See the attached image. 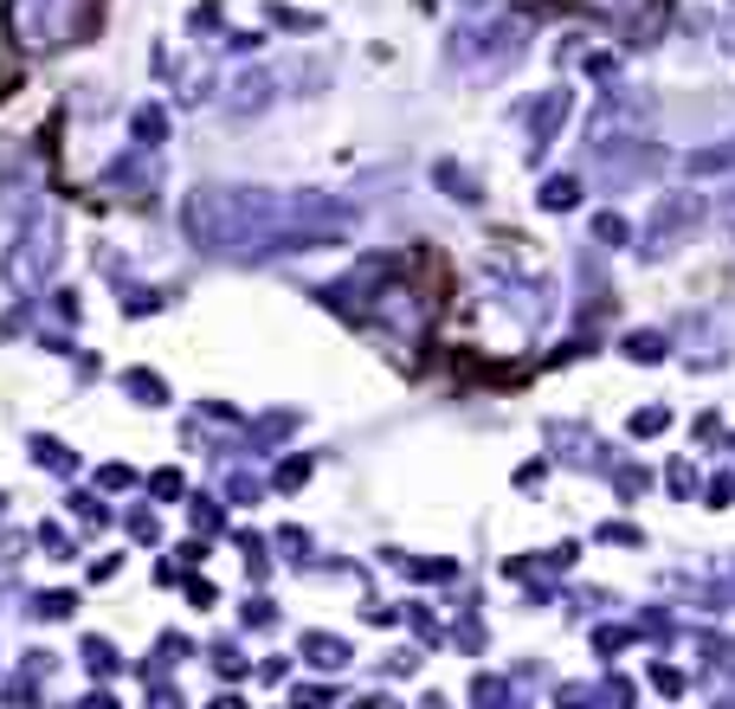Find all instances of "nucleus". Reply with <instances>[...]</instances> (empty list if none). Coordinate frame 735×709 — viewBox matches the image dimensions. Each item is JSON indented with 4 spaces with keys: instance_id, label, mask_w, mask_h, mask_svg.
I'll return each mask as SVG.
<instances>
[{
    "instance_id": "1",
    "label": "nucleus",
    "mask_w": 735,
    "mask_h": 709,
    "mask_svg": "<svg viewBox=\"0 0 735 709\" xmlns=\"http://www.w3.org/2000/svg\"><path fill=\"white\" fill-rule=\"evenodd\" d=\"M522 52H529V26H522L516 13H471V20H458L451 39H445L451 71L471 77V84H497Z\"/></svg>"
},
{
    "instance_id": "2",
    "label": "nucleus",
    "mask_w": 735,
    "mask_h": 709,
    "mask_svg": "<svg viewBox=\"0 0 735 709\" xmlns=\"http://www.w3.org/2000/svg\"><path fill=\"white\" fill-rule=\"evenodd\" d=\"M562 7H575V13H588L600 26H613L619 46H652L664 33V20H671V0H562Z\"/></svg>"
},
{
    "instance_id": "3",
    "label": "nucleus",
    "mask_w": 735,
    "mask_h": 709,
    "mask_svg": "<svg viewBox=\"0 0 735 709\" xmlns=\"http://www.w3.org/2000/svg\"><path fill=\"white\" fill-rule=\"evenodd\" d=\"M697 219H703V194H659V207L646 213V226H639V252L646 259H671L697 232Z\"/></svg>"
},
{
    "instance_id": "4",
    "label": "nucleus",
    "mask_w": 735,
    "mask_h": 709,
    "mask_svg": "<svg viewBox=\"0 0 735 709\" xmlns=\"http://www.w3.org/2000/svg\"><path fill=\"white\" fill-rule=\"evenodd\" d=\"M646 117H652V104L646 97H632V91H606V104L588 117V148H606V142H626L646 130Z\"/></svg>"
},
{
    "instance_id": "5",
    "label": "nucleus",
    "mask_w": 735,
    "mask_h": 709,
    "mask_svg": "<svg viewBox=\"0 0 735 709\" xmlns=\"http://www.w3.org/2000/svg\"><path fill=\"white\" fill-rule=\"evenodd\" d=\"M568 110H575V91H562V84H555V91H542V104L529 110V168L555 148V130L568 123Z\"/></svg>"
},
{
    "instance_id": "6",
    "label": "nucleus",
    "mask_w": 735,
    "mask_h": 709,
    "mask_svg": "<svg viewBox=\"0 0 735 709\" xmlns=\"http://www.w3.org/2000/svg\"><path fill=\"white\" fill-rule=\"evenodd\" d=\"M549 445L562 452V465H588V471H613V452L593 438V432H581V425H568V420H555L549 425Z\"/></svg>"
},
{
    "instance_id": "7",
    "label": "nucleus",
    "mask_w": 735,
    "mask_h": 709,
    "mask_svg": "<svg viewBox=\"0 0 735 709\" xmlns=\"http://www.w3.org/2000/svg\"><path fill=\"white\" fill-rule=\"evenodd\" d=\"M684 175H735V136H723V142H710V148H690L684 155Z\"/></svg>"
},
{
    "instance_id": "8",
    "label": "nucleus",
    "mask_w": 735,
    "mask_h": 709,
    "mask_svg": "<svg viewBox=\"0 0 735 709\" xmlns=\"http://www.w3.org/2000/svg\"><path fill=\"white\" fill-rule=\"evenodd\" d=\"M433 181H439V188L451 194V201H458V207H478V201H484V188H478V181H471L458 161H433Z\"/></svg>"
},
{
    "instance_id": "9",
    "label": "nucleus",
    "mask_w": 735,
    "mask_h": 709,
    "mask_svg": "<svg viewBox=\"0 0 735 709\" xmlns=\"http://www.w3.org/2000/svg\"><path fill=\"white\" fill-rule=\"evenodd\" d=\"M542 207H549V213H575V207H581V181H575V175H549V181H542Z\"/></svg>"
},
{
    "instance_id": "10",
    "label": "nucleus",
    "mask_w": 735,
    "mask_h": 709,
    "mask_svg": "<svg viewBox=\"0 0 735 709\" xmlns=\"http://www.w3.org/2000/svg\"><path fill=\"white\" fill-rule=\"evenodd\" d=\"M303 651H310V664H323V671H336V664H349V645L342 638H303Z\"/></svg>"
},
{
    "instance_id": "11",
    "label": "nucleus",
    "mask_w": 735,
    "mask_h": 709,
    "mask_svg": "<svg viewBox=\"0 0 735 709\" xmlns=\"http://www.w3.org/2000/svg\"><path fill=\"white\" fill-rule=\"evenodd\" d=\"M626 354L652 368V361H664V336H659V329H632V336H626Z\"/></svg>"
},
{
    "instance_id": "12",
    "label": "nucleus",
    "mask_w": 735,
    "mask_h": 709,
    "mask_svg": "<svg viewBox=\"0 0 735 709\" xmlns=\"http://www.w3.org/2000/svg\"><path fill=\"white\" fill-rule=\"evenodd\" d=\"M646 484H652V478H646V465H613V491L626 496V503H632V496H646Z\"/></svg>"
},
{
    "instance_id": "13",
    "label": "nucleus",
    "mask_w": 735,
    "mask_h": 709,
    "mask_svg": "<svg viewBox=\"0 0 735 709\" xmlns=\"http://www.w3.org/2000/svg\"><path fill=\"white\" fill-rule=\"evenodd\" d=\"M593 239H600V245H626V239H632V226H626L619 213H593Z\"/></svg>"
},
{
    "instance_id": "14",
    "label": "nucleus",
    "mask_w": 735,
    "mask_h": 709,
    "mask_svg": "<svg viewBox=\"0 0 735 709\" xmlns=\"http://www.w3.org/2000/svg\"><path fill=\"white\" fill-rule=\"evenodd\" d=\"M664 484H671V496H690V491H697V465H690V458H671Z\"/></svg>"
},
{
    "instance_id": "15",
    "label": "nucleus",
    "mask_w": 735,
    "mask_h": 709,
    "mask_svg": "<svg viewBox=\"0 0 735 709\" xmlns=\"http://www.w3.org/2000/svg\"><path fill=\"white\" fill-rule=\"evenodd\" d=\"M664 425H671V413L664 407H646V413H632V438H659Z\"/></svg>"
},
{
    "instance_id": "16",
    "label": "nucleus",
    "mask_w": 735,
    "mask_h": 709,
    "mask_svg": "<svg viewBox=\"0 0 735 709\" xmlns=\"http://www.w3.org/2000/svg\"><path fill=\"white\" fill-rule=\"evenodd\" d=\"M600 542H613V549H639L646 536H639L632 522H600Z\"/></svg>"
},
{
    "instance_id": "17",
    "label": "nucleus",
    "mask_w": 735,
    "mask_h": 709,
    "mask_svg": "<svg viewBox=\"0 0 735 709\" xmlns=\"http://www.w3.org/2000/svg\"><path fill=\"white\" fill-rule=\"evenodd\" d=\"M652 684H659L664 697H684V671L677 664H652Z\"/></svg>"
},
{
    "instance_id": "18",
    "label": "nucleus",
    "mask_w": 735,
    "mask_h": 709,
    "mask_svg": "<svg viewBox=\"0 0 735 709\" xmlns=\"http://www.w3.org/2000/svg\"><path fill=\"white\" fill-rule=\"evenodd\" d=\"M626 626H600V633H593V651H600V658H613V651H619V645H626Z\"/></svg>"
},
{
    "instance_id": "19",
    "label": "nucleus",
    "mask_w": 735,
    "mask_h": 709,
    "mask_svg": "<svg viewBox=\"0 0 735 709\" xmlns=\"http://www.w3.org/2000/svg\"><path fill=\"white\" fill-rule=\"evenodd\" d=\"M471 697H478V704H504V697H510V684H497V677H478V684H471Z\"/></svg>"
},
{
    "instance_id": "20",
    "label": "nucleus",
    "mask_w": 735,
    "mask_h": 709,
    "mask_svg": "<svg viewBox=\"0 0 735 709\" xmlns=\"http://www.w3.org/2000/svg\"><path fill=\"white\" fill-rule=\"evenodd\" d=\"M458 645H465V651H484V626H478V620H458Z\"/></svg>"
},
{
    "instance_id": "21",
    "label": "nucleus",
    "mask_w": 735,
    "mask_h": 709,
    "mask_svg": "<svg viewBox=\"0 0 735 709\" xmlns=\"http://www.w3.org/2000/svg\"><path fill=\"white\" fill-rule=\"evenodd\" d=\"M730 496H735V478H716V484H710V509H723Z\"/></svg>"
},
{
    "instance_id": "22",
    "label": "nucleus",
    "mask_w": 735,
    "mask_h": 709,
    "mask_svg": "<svg viewBox=\"0 0 735 709\" xmlns=\"http://www.w3.org/2000/svg\"><path fill=\"white\" fill-rule=\"evenodd\" d=\"M723 46H730V52H735V20H730V39H723Z\"/></svg>"
}]
</instances>
